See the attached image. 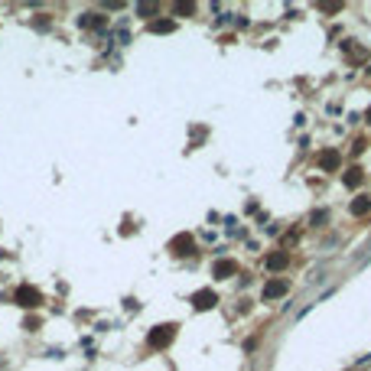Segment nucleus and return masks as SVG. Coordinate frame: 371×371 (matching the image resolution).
Segmentation results:
<instances>
[{
  "instance_id": "obj_1",
  "label": "nucleus",
  "mask_w": 371,
  "mask_h": 371,
  "mask_svg": "<svg viewBox=\"0 0 371 371\" xmlns=\"http://www.w3.org/2000/svg\"><path fill=\"white\" fill-rule=\"evenodd\" d=\"M173 338H176V326H173V322H166V326L150 329V336H147V345H150V349H166Z\"/></svg>"
},
{
  "instance_id": "obj_2",
  "label": "nucleus",
  "mask_w": 371,
  "mask_h": 371,
  "mask_svg": "<svg viewBox=\"0 0 371 371\" xmlns=\"http://www.w3.org/2000/svg\"><path fill=\"white\" fill-rule=\"evenodd\" d=\"M13 303H20L23 309H33V306H39V303H43V293H39L36 287L23 284V287H17V293H13Z\"/></svg>"
},
{
  "instance_id": "obj_3",
  "label": "nucleus",
  "mask_w": 371,
  "mask_h": 371,
  "mask_svg": "<svg viewBox=\"0 0 371 371\" xmlns=\"http://www.w3.org/2000/svg\"><path fill=\"white\" fill-rule=\"evenodd\" d=\"M215 303H219L215 290H199V293H192V306H196V309H212Z\"/></svg>"
},
{
  "instance_id": "obj_4",
  "label": "nucleus",
  "mask_w": 371,
  "mask_h": 371,
  "mask_svg": "<svg viewBox=\"0 0 371 371\" xmlns=\"http://www.w3.org/2000/svg\"><path fill=\"white\" fill-rule=\"evenodd\" d=\"M287 293V280H267V287H264V300H280V296Z\"/></svg>"
},
{
  "instance_id": "obj_5",
  "label": "nucleus",
  "mask_w": 371,
  "mask_h": 371,
  "mask_svg": "<svg viewBox=\"0 0 371 371\" xmlns=\"http://www.w3.org/2000/svg\"><path fill=\"white\" fill-rule=\"evenodd\" d=\"M235 270H238V264H235V261H215V267H212V273H215L219 280H228Z\"/></svg>"
},
{
  "instance_id": "obj_6",
  "label": "nucleus",
  "mask_w": 371,
  "mask_h": 371,
  "mask_svg": "<svg viewBox=\"0 0 371 371\" xmlns=\"http://www.w3.org/2000/svg\"><path fill=\"white\" fill-rule=\"evenodd\" d=\"M173 254H192V235H179V238H173Z\"/></svg>"
},
{
  "instance_id": "obj_7",
  "label": "nucleus",
  "mask_w": 371,
  "mask_h": 371,
  "mask_svg": "<svg viewBox=\"0 0 371 371\" xmlns=\"http://www.w3.org/2000/svg\"><path fill=\"white\" fill-rule=\"evenodd\" d=\"M319 166H322V169H336V166H338V153L336 150L319 153Z\"/></svg>"
},
{
  "instance_id": "obj_8",
  "label": "nucleus",
  "mask_w": 371,
  "mask_h": 371,
  "mask_svg": "<svg viewBox=\"0 0 371 371\" xmlns=\"http://www.w3.org/2000/svg\"><path fill=\"white\" fill-rule=\"evenodd\" d=\"M287 261H290V257H287L284 251H280V254H270V257H267V267H270V270H284Z\"/></svg>"
},
{
  "instance_id": "obj_9",
  "label": "nucleus",
  "mask_w": 371,
  "mask_h": 371,
  "mask_svg": "<svg viewBox=\"0 0 371 371\" xmlns=\"http://www.w3.org/2000/svg\"><path fill=\"white\" fill-rule=\"evenodd\" d=\"M78 26H104V17H101V13H85V17H82V20H78Z\"/></svg>"
},
{
  "instance_id": "obj_10",
  "label": "nucleus",
  "mask_w": 371,
  "mask_h": 371,
  "mask_svg": "<svg viewBox=\"0 0 371 371\" xmlns=\"http://www.w3.org/2000/svg\"><path fill=\"white\" fill-rule=\"evenodd\" d=\"M368 208H371V199L368 196H358L355 202H352V215H365Z\"/></svg>"
},
{
  "instance_id": "obj_11",
  "label": "nucleus",
  "mask_w": 371,
  "mask_h": 371,
  "mask_svg": "<svg viewBox=\"0 0 371 371\" xmlns=\"http://www.w3.org/2000/svg\"><path fill=\"white\" fill-rule=\"evenodd\" d=\"M173 30H176L173 20H156V23H150V33H173Z\"/></svg>"
},
{
  "instance_id": "obj_12",
  "label": "nucleus",
  "mask_w": 371,
  "mask_h": 371,
  "mask_svg": "<svg viewBox=\"0 0 371 371\" xmlns=\"http://www.w3.org/2000/svg\"><path fill=\"white\" fill-rule=\"evenodd\" d=\"M342 183L349 186V189H355V186L361 183V169H358V166H355V169H349V173H345V179H342Z\"/></svg>"
},
{
  "instance_id": "obj_13",
  "label": "nucleus",
  "mask_w": 371,
  "mask_h": 371,
  "mask_svg": "<svg viewBox=\"0 0 371 371\" xmlns=\"http://www.w3.org/2000/svg\"><path fill=\"white\" fill-rule=\"evenodd\" d=\"M137 13H140V17H153V13H156V3H137Z\"/></svg>"
},
{
  "instance_id": "obj_14",
  "label": "nucleus",
  "mask_w": 371,
  "mask_h": 371,
  "mask_svg": "<svg viewBox=\"0 0 371 371\" xmlns=\"http://www.w3.org/2000/svg\"><path fill=\"white\" fill-rule=\"evenodd\" d=\"M176 13H196V3H176Z\"/></svg>"
}]
</instances>
